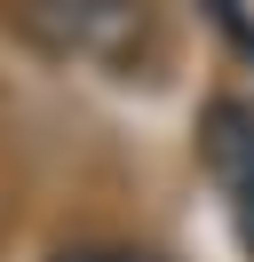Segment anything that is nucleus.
<instances>
[{
	"label": "nucleus",
	"instance_id": "1",
	"mask_svg": "<svg viewBox=\"0 0 254 262\" xmlns=\"http://www.w3.org/2000/svg\"><path fill=\"white\" fill-rule=\"evenodd\" d=\"M16 24H24L32 48L72 56V64H111V72H127L151 48L143 0H16Z\"/></svg>",
	"mask_w": 254,
	"mask_h": 262
},
{
	"label": "nucleus",
	"instance_id": "2",
	"mask_svg": "<svg viewBox=\"0 0 254 262\" xmlns=\"http://www.w3.org/2000/svg\"><path fill=\"white\" fill-rule=\"evenodd\" d=\"M199 151H206V167H215L222 199H230V214H238V238L254 246V112H246L238 96L206 103V119H199Z\"/></svg>",
	"mask_w": 254,
	"mask_h": 262
},
{
	"label": "nucleus",
	"instance_id": "3",
	"mask_svg": "<svg viewBox=\"0 0 254 262\" xmlns=\"http://www.w3.org/2000/svg\"><path fill=\"white\" fill-rule=\"evenodd\" d=\"M206 16L230 32V48H238V56H254V24H246V8H238V0H206Z\"/></svg>",
	"mask_w": 254,
	"mask_h": 262
},
{
	"label": "nucleus",
	"instance_id": "4",
	"mask_svg": "<svg viewBox=\"0 0 254 262\" xmlns=\"http://www.w3.org/2000/svg\"><path fill=\"white\" fill-rule=\"evenodd\" d=\"M64 262H143V254H103V246H88V254H64Z\"/></svg>",
	"mask_w": 254,
	"mask_h": 262
}]
</instances>
